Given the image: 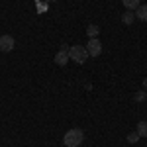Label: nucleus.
<instances>
[{"label":"nucleus","instance_id":"obj_7","mask_svg":"<svg viewBox=\"0 0 147 147\" xmlns=\"http://www.w3.org/2000/svg\"><path fill=\"white\" fill-rule=\"evenodd\" d=\"M134 20H136V12H131V10L124 12V16H122V22H124L125 26H131V24H134Z\"/></svg>","mask_w":147,"mask_h":147},{"label":"nucleus","instance_id":"obj_11","mask_svg":"<svg viewBox=\"0 0 147 147\" xmlns=\"http://www.w3.org/2000/svg\"><path fill=\"white\" fill-rule=\"evenodd\" d=\"M125 139H127L129 143H137V141H139V134H137V131H131V134H127Z\"/></svg>","mask_w":147,"mask_h":147},{"label":"nucleus","instance_id":"obj_9","mask_svg":"<svg viewBox=\"0 0 147 147\" xmlns=\"http://www.w3.org/2000/svg\"><path fill=\"white\" fill-rule=\"evenodd\" d=\"M98 32H100V28H98L96 24H90V26L86 28V35H88V37H96Z\"/></svg>","mask_w":147,"mask_h":147},{"label":"nucleus","instance_id":"obj_4","mask_svg":"<svg viewBox=\"0 0 147 147\" xmlns=\"http://www.w3.org/2000/svg\"><path fill=\"white\" fill-rule=\"evenodd\" d=\"M14 45H16V41H14V37H12V35H0V51H2V53L12 51Z\"/></svg>","mask_w":147,"mask_h":147},{"label":"nucleus","instance_id":"obj_8","mask_svg":"<svg viewBox=\"0 0 147 147\" xmlns=\"http://www.w3.org/2000/svg\"><path fill=\"white\" fill-rule=\"evenodd\" d=\"M122 4H124L127 10H131V12H136L141 4H139V0H122Z\"/></svg>","mask_w":147,"mask_h":147},{"label":"nucleus","instance_id":"obj_12","mask_svg":"<svg viewBox=\"0 0 147 147\" xmlns=\"http://www.w3.org/2000/svg\"><path fill=\"white\" fill-rule=\"evenodd\" d=\"M145 98V92H137L136 94V100H143Z\"/></svg>","mask_w":147,"mask_h":147},{"label":"nucleus","instance_id":"obj_10","mask_svg":"<svg viewBox=\"0 0 147 147\" xmlns=\"http://www.w3.org/2000/svg\"><path fill=\"white\" fill-rule=\"evenodd\" d=\"M137 134H139V137H147V122L137 124Z\"/></svg>","mask_w":147,"mask_h":147},{"label":"nucleus","instance_id":"obj_3","mask_svg":"<svg viewBox=\"0 0 147 147\" xmlns=\"http://www.w3.org/2000/svg\"><path fill=\"white\" fill-rule=\"evenodd\" d=\"M86 51H88V55H90V57H98V55L102 53V43H100V39L90 37V39H88V43H86Z\"/></svg>","mask_w":147,"mask_h":147},{"label":"nucleus","instance_id":"obj_2","mask_svg":"<svg viewBox=\"0 0 147 147\" xmlns=\"http://www.w3.org/2000/svg\"><path fill=\"white\" fill-rule=\"evenodd\" d=\"M69 57H71L75 63H84L90 55H88V51H86L84 45H73L69 49Z\"/></svg>","mask_w":147,"mask_h":147},{"label":"nucleus","instance_id":"obj_5","mask_svg":"<svg viewBox=\"0 0 147 147\" xmlns=\"http://www.w3.org/2000/svg\"><path fill=\"white\" fill-rule=\"evenodd\" d=\"M69 59H71V57H69V51H65V49L57 51V55H55V63H57V65H61V67H63V65H67Z\"/></svg>","mask_w":147,"mask_h":147},{"label":"nucleus","instance_id":"obj_6","mask_svg":"<svg viewBox=\"0 0 147 147\" xmlns=\"http://www.w3.org/2000/svg\"><path fill=\"white\" fill-rule=\"evenodd\" d=\"M136 18H137V20H141V22H147V4L139 6V8L136 10Z\"/></svg>","mask_w":147,"mask_h":147},{"label":"nucleus","instance_id":"obj_14","mask_svg":"<svg viewBox=\"0 0 147 147\" xmlns=\"http://www.w3.org/2000/svg\"><path fill=\"white\" fill-rule=\"evenodd\" d=\"M65 147H67V145H65Z\"/></svg>","mask_w":147,"mask_h":147},{"label":"nucleus","instance_id":"obj_1","mask_svg":"<svg viewBox=\"0 0 147 147\" xmlns=\"http://www.w3.org/2000/svg\"><path fill=\"white\" fill-rule=\"evenodd\" d=\"M82 139H84V131L79 129V127L69 129L67 134H65V137H63V141H65V145H67V147H80Z\"/></svg>","mask_w":147,"mask_h":147},{"label":"nucleus","instance_id":"obj_13","mask_svg":"<svg viewBox=\"0 0 147 147\" xmlns=\"http://www.w3.org/2000/svg\"><path fill=\"white\" fill-rule=\"evenodd\" d=\"M143 88H145V90H147V77H145V79H143Z\"/></svg>","mask_w":147,"mask_h":147}]
</instances>
